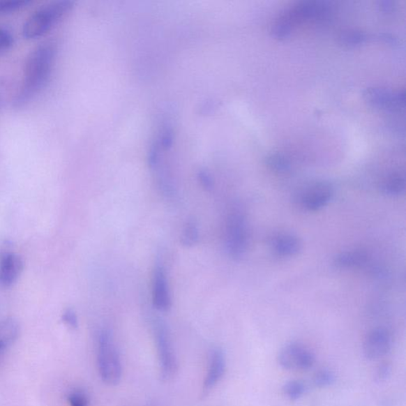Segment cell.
<instances>
[{
  "mask_svg": "<svg viewBox=\"0 0 406 406\" xmlns=\"http://www.w3.org/2000/svg\"><path fill=\"white\" fill-rule=\"evenodd\" d=\"M56 57L53 43H45L34 49L28 57L24 74L14 98V107L22 108L30 103L42 91L50 77Z\"/></svg>",
  "mask_w": 406,
  "mask_h": 406,
  "instance_id": "1",
  "label": "cell"
},
{
  "mask_svg": "<svg viewBox=\"0 0 406 406\" xmlns=\"http://www.w3.org/2000/svg\"><path fill=\"white\" fill-rule=\"evenodd\" d=\"M71 0L51 2L40 7L23 24L22 36L36 40L48 33L73 7Z\"/></svg>",
  "mask_w": 406,
  "mask_h": 406,
  "instance_id": "2",
  "label": "cell"
},
{
  "mask_svg": "<svg viewBox=\"0 0 406 406\" xmlns=\"http://www.w3.org/2000/svg\"><path fill=\"white\" fill-rule=\"evenodd\" d=\"M98 368L102 380L107 385L119 384L123 374V368L112 336L103 331L98 339Z\"/></svg>",
  "mask_w": 406,
  "mask_h": 406,
  "instance_id": "3",
  "label": "cell"
},
{
  "mask_svg": "<svg viewBox=\"0 0 406 406\" xmlns=\"http://www.w3.org/2000/svg\"><path fill=\"white\" fill-rule=\"evenodd\" d=\"M248 246V230L245 216L239 210L230 213L226 226L225 247L230 256L241 259Z\"/></svg>",
  "mask_w": 406,
  "mask_h": 406,
  "instance_id": "4",
  "label": "cell"
},
{
  "mask_svg": "<svg viewBox=\"0 0 406 406\" xmlns=\"http://www.w3.org/2000/svg\"><path fill=\"white\" fill-rule=\"evenodd\" d=\"M154 332L161 375L164 379H170L176 373L177 361L170 333L162 322H156Z\"/></svg>",
  "mask_w": 406,
  "mask_h": 406,
  "instance_id": "5",
  "label": "cell"
},
{
  "mask_svg": "<svg viewBox=\"0 0 406 406\" xmlns=\"http://www.w3.org/2000/svg\"><path fill=\"white\" fill-rule=\"evenodd\" d=\"M24 262L19 254L14 252L8 241L0 245V287L9 288L18 282Z\"/></svg>",
  "mask_w": 406,
  "mask_h": 406,
  "instance_id": "6",
  "label": "cell"
},
{
  "mask_svg": "<svg viewBox=\"0 0 406 406\" xmlns=\"http://www.w3.org/2000/svg\"><path fill=\"white\" fill-rule=\"evenodd\" d=\"M280 367L287 370L300 371L310 369L315 358L309 349L298 343L284 346L278 356Z\"/></svg>",
  "mask_w": 406,
  "mask_h": 406,
  "instance_id": "7",
  "label": "cell"
},
{
  "mask_svg": "<svg viewBox=\"0 0 406 406\" xmlns=\"http://www.w3.org/2000/svg\"><path fill=\"white\" fill-rule=\"evenodd\" d=\"M332 4L328 1L299 2L285 15L292 22L300 20H326L332 14Z\"/></svg>",
  "mask_w": 406,
  "mask_h": 406,
  "instance_id": "8",
  "label": "cell"
},
{
  "mask_svg": "<svg viewBox=\"0 0 406 406\" xmlns=\"http://www.w3.org/2000/svg\"><path fill=\"white\" fill-rule=\"evenodd\" d=\"M392 338L385 329H375L367 336L363 343V355L375 361L387 355L391 350Z\"/></svg>",
  "mask_w": 406,
  "mask_h": 406,
  "instance_id": "9",
  "label": "cell"
},
{
  "mask_svg": "<svg viewBox=\"0 0 406 406\" xmlns=\"http://www.w3.org/2000/svg\"><path fill=\"white\" fill-rule=\"evenodd\" d=\"M333 188L327 182L310 186L301 196V203L306 210L316 211L326 206L333 196Z\"/></svg>",
  "mask_w": 406,
  "mask_h": 406,
  "instance_id": "10",
  "label": "cell"
},
{
  "mask_svg": "<svg viewBox=\"0 0 406 406\" xmlns=\"http://www.w3.org/2000/svg\"><path fill=\"white\" fill-rule=\"evenodd\" d=\"M153 303L156 310L166 312L171 308L172 300L163 266L156 265L153 280Z\"/></svg>",
  "mask_w": 406,
  "mask_h": 406,
  "instance_id": "11",
  "label": "cell"
},
{
  "mask_svg": "<svg viewBox=\"0 0 406 406\" xmlns=\"http://www.w3.org/2000/svg\"><path fill=\"white\" fill-rule=\"evenodd\" d=\"M363 98L370 106L375 108L391 112H396L403 108L396 101V93L386 89H367L363 91Z\"/></svg>",
  "mask_w": 406,
  "mask_h": 406,
  "instance_id": "12",
  "label": "cell"
},
{
  "mask_svg": "<svg viewBox=\"0 0 406 406\" xmlns=\"http://www.w3.org/2000/svg\"><path fill=\"white\" fill-rule=\"evenodd\" d=\"M225 370V358L224 352L221 349H214L211 355L210 364L204 382H203V391L207 393L216 386L222 379Z\"/></svg>",
  "mask_w": 406,
  "mask_h": 406,
  "instance_id": "13",
  "label": "cell"
},
{
  "mask_svg": "<svg viewBox=\"0 0 406 406\" xmlns=\"http://www.w3.org/2000/svg\"><path fill=\"white\" fill-rule=\"evenodd\" d=\"M272 248L278 256L293 257L300 251L301 243L298 237L294 235L282 234L276 237L272 243Z\"/></svg>",
  "mask_w": 406,
  "mask_h": 406,
  "instance_id": "14",
  "label": "cell"
},
{
  "mask_svg": "<svg viewBox=\"0 0 406 406\" xmlns=\"http://www.w3.org/2000/svg\"><path fill=\"white\" fill-rule=\"evenodd\" d=\"M20 326L15 318L8 317L0 322V355L18 338Z\"/></svg>",
  "mask_w": 406,
  "mask_h": 406,
  "instance_id": "15",
  "label": "cell"
},
{
  "mask_svg": "<svg viewBox=\"0 0 406 406\" xmlns=\"http://www.w3.org/2000/svg\"><path fill=\"white\" fill-rule=\"evenodd\" d=\"M367 260V255L361 251L341 253L335 258L334 263L340 269H352L361 266Z\"/></svg>",
  "mask_w": 406,
  "mask_h": 406,
  "instance_id": "16",
  "label": "cell"
},
{
  "mask_svg": "<svg viewBox=\"0 0 406 406\" xmlns=\"http://www.w3.org/2000/svg\"><path fill=\"white\" fill-rule=\"evenodd\" d=\"M382 191L391 196L400 195L405 190V179L401 174H392L382 184Z\"/></svg>",
  "mask_w": 406,
  "mask_h": 406,
  "instance_id": "17",
  "label": "cell"
},
{
  "mask_svg": "<svg viewBox=\"0 0 406 406\" xmlns=\"http://www.w3.org/2000/svg\"><path fill=\"white\" fill-rule=\"evenodd\" d=\"M199 240L200 232L198 225L193 220H190V221L186 223L182 231L181 236L182 246L188 248L193 247L199 242Z\"/></svg>",
  "mask_w": 406,
  "mask_h": 406,
  "instance_id": "18",
  "label": "cell"
},
{
  "mask_svg": "<svg viewBox=\"0 0 406 406\" xmlns=\"http://www.w3.org/2000/svg\"><path fill=\"white\" fill-rule=\"evenodd\" d=\"M293 23L286 15H283L272 27V36L278 40H285L291 36Z\"/></svg>",
  "mask_w": 406,
  "mask_h": 406,
  "instance_id": "19",
  "label": "cell"
},
{
  "mask_svg": "<svg viewBox=\"0 0 406 406\" xmlns=\"http://www.w3.org/2000/svg\"><path fill=\"white\" fill-rule=\"evenodd\" d=\"M266 164L271 170L278 172H286L291 170V162L287 156L280 153L271 154L266 158Z\"/></svg>",
  "mask_w": 406,
  "mask_h": 406,
  "instance_id": "20",
  "label": "cell"
},
{
  "mask_svg": "<svg viewBox=\"0 0 406 406\" xmlns=\"http://www.w3.org/2000/svg\"><path fill=\"white\" fill-rule=\"evenodd\" d=\"M283 392L289 399L298 400L306 393V386L303 382L292 380L284 384Z\"/></svg>",
  "mask_w": 406,
  "mask_h": 406,
  "instance_id": "21",
  "label": "cell"
},
{
  "mask_svg": "<svg viewBox=\"0 0 406 406\" xmlns=\"http://www.w3.org/2000/svg\"><path fill=\"white\" fill-rule=\"evenodd\" d=\"M340 40L345 45L356 46L366 43L368 36L362 31H347L340 34Z\"/></svg>",
  "mask_w": 406,
  "mask_h": 406,
  "instance_id": "22",
  "label": "cell"
},
{
  "mask_svg": "<svg viewBox=\"0 0 406 406\" xmlns=\"http://www.w3.org/2000/svg\"><path fill=\"white\" fill-rule=\"evenodd\" d=\"M31 3L30 0H0V15L14 13Z\"/></svg>",
  "mask_w": 406,
  "mask_h": 406,
  "instance_id": "23",
  "label": "cell"
},
{
  "mask_svg": "<svg viewBox=\"0 0 406 406\" xmlns=\"http://www.w3.org/2000/svg\"><path fill=\"white\" fill-rule=\"evenodd\" d=\"M313 382L318 387L331 386L335 382V375L329 370H321L315 374Z\"/></svg>",
  "mask_w": 406,
  "mask_h": 406,
  "instance_id": "24",
  "label": "cell"
},
{
  "mask_svg": "<svg viewBox=\"0 0 406 406\" xmlns=\"http://www.w3.org/2000/svg\"><path fill=\"white\" fill-rule=\"evenodd\" d=\"M14 36L7 29L0 28V55L10 50L14 45Z\"/></svg>",
  "mask_w": 406,
  "mask_h": 406,
  "instance_id": "25",
  "label": "cell"
},
{
  "mask_svg": "<svg viewBox=\"0 0 406 406\" xmlns=\"http://www.w3.org/2000/svg\"><path fill=\"white\" fill-rule=\"evenodd\" d=\"M62 320L67 324V326L72 329H77L78 327L77 316L73 309H68L63 312Z\"/></svg>",
  "mask_w": 406,
  "mask_h": 406,
  "instance_id": "26",
  "label": "cell"
},
{
  "mask_svg": "<svg viewBox=\"0 0 406 406\" xmlns=\"http://www.w3.org/2000/svg\"><path fill=\"white\" fill-rule=\"evenodd\" d=\"M198 179L202 187L207 191H211L213 187V181L211 176L206 171H200L198 174Z\"/></svg>",
  "mask_w": 406,
  "mask_h": 406,
  "instance_id": "27",
  "label": "cell"
},
{
  "mask_svg": "<svg viewBox=\"0 0 406 406\" xmlns=\"http://www.w3.org/2000/svg\"><path fill=\"white\" fill-rule=\"evenodd\" d=\"M391 367L390 364L384 363L380 365L378 370H376L375 380L378 382H384L388 379L391 375Z\"/></svg>",
  "mask_w": 406,
  "mask_h": 406,
  "instance_id": "28",
  "label": "cell"
},
{
  "mask_svg": "<svg viewBox=\"0 0 406 406\" xmlns=\"http://www.w3.org/2000/svg\"><path fill=\"white\" fill-rule=\"evenodd\" d=\"M71 406H88V400L83 393H74L68 397Z\"/></svg>",
  "mask_w": 406,
  "mask_h": 406,
  "instance_id": "29",
  "label": "cell"
},
{
  "mask_svg": "<svg viewBox=\"0 0 406 406\" xmlns=\"http://www.w3.org/2000/svg\"><path fill=\"white\" fill-rule=\"evenodd\" d=\"M379 8L385 14H391L396 8V4L391 0H382L379 2Z\"/></svg>",
  "mask_w": 406,
  "mask_h": 406,
  "instance_id": "30",
  "label": "cell"
},
{
  "mask_svg": "<svg viewBox=\"0 0 406 406\" xmlns=\"http://www.w3.org/2000/svg\"><path fill=\"white\" fill-rule=\"evenodd\" d=\"M378 38L382 42L391 45H396L398 43V38L391 33H380Z\"/></svg>",
  "mask_w": 406,
  "mask_h": 406,
  "instance_id": "31",
  "label": "cell"
},
{
  "mask_svg": "<svg viewBox=\"0 0 406 406\" xmlns=\"http://www.w3.org/2000/svg\"><path fill=\"white\" fill-rule=\"evenodd\" d=\"M3 96V86L0 84V106H1Z\"/></svg>",
  "mask_w": 406,
  "mask_h": 406,
  "instance_id": "32",
  "label": "cell"
},
{
  "mask_svg": "<svg viewBox=\"0 0 406 406\" xmlns=\"http://www.w3.org/2000/svg\"><path fill=\"white\" fill-rule=\"evenodd\" d=\"M160 137H161V136H160ZM161 139H162V137H161ZM162 142H163V141H162ZM162 149H167V148H166L165 146H163V148H162Z\"/></svg>",
  "mask_w": 406,
  "mask_h": 406,
  "instance_id": "33",
  "label": "cell"
}]
</instances>
